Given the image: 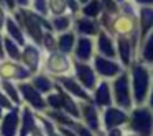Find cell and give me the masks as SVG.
<instances>
[{
  "label": "cell",
  "mask_w": 153,
  "mask_h": 136,
  "mask_svg": "<svg viewBox=\"0 0 153 136\" xmlns=\"http://www.w3.org/2000/svg\"><path fill=\"white\" fill-rule=\"evenodd\" d=\"M133 85H135L137 103H142L143 99L146 97V89H148V72H146L145 67H133Z\"/></svg>",
  "instance_id": "obj_1"
},
{
  "label": "cell",
  "mask_w": 153,
  "mask_h": 136,
  "mask_svg": "<svg viewBox=\"0 0 153 136\" xmlns=\"http://www.w3.org/2000/svg\"><path fill=\"white\" fill-rule=\"evenodd\" d=\"M132 128L138 133H143V135H148L152 131V115L148 110H137L133 115Z\"/></svg>",
  "instance_id": "obj_2"
},
{
  "label": "cell",
  "mask_w": 153,
  "mask_h": 136,
  "mask_svg": "<svg viewBox=\"0 0 153 136\" xmlns=\"http://www.w3.org/2000/svg\"><path fill=\"white\" fill-rule=\"evenodd\" d=\"M23 15H25V25H27L28 31H30V35H31V38H33V40H36V43H40V40L43 38L40 23H43L45 26H48V28H50V25H48L45 20L38 18L36 15L30 13V12H27V13H23ZM50 30H51V28H50Z\"/></svg>",
  "instance_id": "obj_3"
},
{
  "label": "cell",
  "mask_w": 153,
  "mask_h": 136,
  "mask_svg": "<svg viewBox=\"0 0 153 136\" xmlns=\"http://www.w3.org/2000/svg\"><path fill=\"white\" fill-rule=\"evenodd\" d=\"M115 95H117V102L122 107H130L128 85H127V77L125 76H122L119 80H115Z\"/></svg>",
  "instance_id": "obj_4"
},
{
  "label": "cell",
  "mask_w": 153,
  "mask_h": 136,
  "mask_svg": "<svg viewBox=\"0 0 153 136\" xmlns=\"http://www.w3.org/2000/svg\"><path fill=\"white\" fill-rule=\"evenodd\" d=\"M20 90L23 92V95L27 97V100H30V103H31L33 107H36V108H43V107H45L43 99H41L40 93H38L31 85H28V84H22V85H20Z\"/></svg>",
  "instance_id": "obj_5"
},
{
  "label": "cell",
  "mask_w": 153,
  "mask_h": 136,
  "mask_svg": "<svg viewBox=\"0 0 153 136\" xmlns=\"http://www.w3.org/2000/svg\"><path fill=\"white\" fill-rule=\"evenodd\" d=\"M0 74L4 77H20V79H23V77L28 76V72L23 69V67L17 66V64H4L2 66V69H0Z\"/></svg>",
  "instance_id": "obj_6"
},
{
  "label": "cell",
  "mask_w": 153,
  "mask_h": 136,
  "mask_svg": "<svg viewBox=\"0 0 153 136\" xmlns=\"http://www.w3.org/2000/svg\"><path fill=\"white\" fill-rule=\"evenodd\" d=\"M77 69V76H79V80L84 84L86 87H94V80H96V77H94V72L89 69V66H84V64H77L76 66Z\"/></svg>",
  "instance_id": "obj_7"
},
{
  "label": "cell",
  "mask_w": 153,
  "mask_h": 136,
  "mask_svg": "<svg viewBox=\"0 0 153 136\" xmlns=\"http://www.w3.org/2000/svg\"><path fill=\"white\" fill-rule=\"evenodd\" d=\"M127 121V116L123 115L120 110H115V108H109L105 113V125L109 128H114V126L120 125V123H125Z\"/></svg>",
  "instance_id": "obj_8"
},
{
  "label": "cell",
  "mask_w": 153,
  "mask_h": 136,
  "mask_svg": "<svg viewBox=\"0 0 153 136\" xmlns=\"http://www.w3.org/2000/svg\"><path fill=\"white\" fill-rule=\"evenodd\" d=\"M96 67L100 74H104V76H114V74L119 72V66H117V64L110 62V61H107V59H102V57H97L96 59Z\"/></svg>",
  "instance_id": "obj_9"
},
{
  "label": "cell",
  "mask_w": 153,
  "mask_h": 136,
  "mask_svg": "<svg viewBox=\"0 0 153 136\" xmlns=\"http://www.w3.org/2000/svg\"><path fill=\"white\" fill-rule=\"evenodd\" d=\"M17 123H18V116H17V112H12V113H8L7 116H5V121H4V125H2V133L4 135H13L15 133V129H17Z\"/></svg>",
  "instance_id": "obj_10"
},
{
  "label": "cell",
  "mask_w": 153,
  "mask_h": 136,
  "mask_svg": "<svg viewBox=\"0 0 153 136\" xmlns=\"http://www.w3.org/2000/svg\"><path fill=\"white\" fill-rule=\"evenodd\" d=\"M48 67H50L53 72H61V71H66L68 69V61L64 56L61 54H53L48 61Z\"/></svg>",
  "instance_id": "obj_11"
},
{
  "label": "cell",
  "mask_w": 153,
  "mask_h": 136,
  "mask_svg": "<svg viewBox=\"0 0 153 136\" xmlns=\"http://www.w3.org/2000/svg\"><path fill=\"white\" fill-rule=\"evenodd\" d=\"M38 59H40V53L35 49L33 46H27L23 53V61L30 69H36L38 67Z\"/></svg>",
  "instance_id": "obj_12"
},
{
  "label": "cell",
  "mask_w": 153,
  "mask_h": 136,
  "mask_svg": "<svg viewBox=\"0 0 153 136\" xmlns=\"http://www.w3.org/2000/svg\"><path fill=\"white\" fill-rule=\"evenodd\" d=\"M96 102L99 103V105H109L110 103V93H109L107 84L99 85V89H97V92H96Z\"/></svg>",
  "instance_id": "obj_13"
},
{
  "label": "cell",
  "mask_w": 153,
  "mask_h": 136,
  "mask_svg": "<svg viewBox=\"0 0 153 136\" xmlns=\"http://www.w3.org/2000/svg\"><path fill=\"white\" fill-rule=\"evenodd\" d=\"M84 116H86L87 125H89L92 129H97V126H99V121H97L96 110H94V107L91 105V103H89V105H86V107H84Z\"/></svg>",
  "instance_id": "obj_14"
},
{
  "label": "cell",
  "mask_w": 153,
  "mask_h": 136,
  "mask_svg": "<svg viewBox=\"0 0 153 136\" xmlns=\"http://www.w3.org/2000/svg\"><path fill=\"white\" fill-rule=\"evenodd\" d=\"M91 49H92V44H91L89 40H86V38L79 40V46H77V57H79V59H89Z\"/></svg>",
  "instance_id": "obj_15"
},
{
  "label": "cell",
  "mask_w": 153,
  "mask_h": 136,
  "mask_svg": "<svg viewBox=\"0 0 153 136\" xmlns=\"http://www.w3.org/2000/svg\"><path fill=\"white\" fill-rule=\"evenodd\" d=\"M61 80V82H63L64 84V85H66L68 87V89H69L71 90V92H73L74 93V95H77V97H81V99H87V93L86 92H84V90L82 89H81V87L79 85H77V84L76 82H74V80L73 79H68V77H66V79H59Z\"/></svg>",
  "instance_id": "obj_16"
},
{
  "label": "cell",
  "mask_w": 153,
  "mask_h": 136,
  "mask_svg": "<svg viewBox=\"0 0 153 136\" xmlns=\"http://www.w3.org/2000/svg\"><path fill=\"white\" fill-rule=\"evenodd\" d=\"M132 28H133V21L127 17H122L115 21V30L119 33H128V31H132Z\"/></svg>",
  "instance_id": "obj_17"
},
{
  "label": "cell",
  "mask_w": 153,
  "mask_h": 136,
  "mask_svg": "<svg viewBox=\"0 0 153 136\" xmlns=\"http://www.w3.org/2000/svg\"><path fill=\"white\" fill-rule=\"evenodd\" d=\"M99 49L102 51V54H105V56H114L112 43H110V40L104 33L99 36Z\"/></svg>",
  "instance_id": "obj_18"
},
{
  "label": "cell",
  "mask_w": 153,
  "mask_h": 136,
  "mask_svg": "<svg viewBox=\"0 0 153 136\" xmlns=\"http://www.w3.org/2000/svg\"><path fill=\"white\" fill-rule=\"evenodd\" d=\"M152 10L150 8H143L142 10V35H145L146 31L150 30V26H152Z\"/></svg>",
  "instance_id": "obj_19"
},
{
  "label": "cell",
  "mask_w": 153,
  "mask_h": 136,
  "mask_svg": "<svg viewBox=\"0 0 153 136\" xmlns=\"http://www.w3.org/2000/svg\"><path fill=\"white\" fill-rule=\"evenodd\" d=\"M119 49H120V56H122V61L125 64L130 62V44L127 40H119Z\"/></svg>",
  "instance_id": "obj_20"
},
{
  "label": "cell",
  "mask_w": 153,
  "mask_h": 136,
  "mask_svg": "<svg viewBox=\"0 0 153 136\" xmlns=\"http://www.w3.org/2000/svg\"><path fill=\"white\" fill-rule=\"evenodd\" d=\"M59 97H61V105H63L64 108H66L68 112L71 113V115H74V116H77V115H79V112H77L76 105L73 103V100H71L69 97H68V95H63V93H61Z\"/></svg>",
  "instance_id": "obj_21"
},
{
  "label": "cell",
  "mask_w": 153,
  "mask_h": 136,
  "mask_svg": "<svg viewBox=\"0 0 153 136\" xmlns=\"http://www.w3.org/2000/svg\"><path fill=\"white\" fill-rule=\"evenodd\" d=\"M7 30H8V33H10L12 36L18 41V43L23 44V36H22V33H20V28L15 25V21H12V20L7 21Z\"/></svg>",
  "instance_id": "obj_22"
},
{
  "label": "cell",
  "mask_w": 153,
  "mask_h": 136,
  "mask_svg": "<svg viewBox=\"0 0 153 136\" xmlns=\"http://www.w3.org/2000/svg\"><path fill=\"white\" fill-rule=\"evenodd\" d=\"M73 41H74L73 35H64V36H61L59 38V48H61V51H63V53H69L71 48H73Z\"/></svg>",
  "instance_id": "obj_23"
},
{
  "label": "cell",
  "mask_w": 153,
  "mask_h": 136,
  "mask_svg": "<svg viewBox=\"0 0 153 136\" xmlns=\"http://www.w3.org/2000/svg\"><path fill=\"white\" fill-rule=\"evenodd\" d=\"M5 48H7V53L10 54V57H13V59H20V53H18L17 46H15V43L10 40V38L5 40Z\"/></svg>",
  "instance_id": "obj_24"
},
{
  "label": "cell",
  "mask_w": 153,
  "mask_h": 136,
  "mask_svg": "<svg viewBox=\"0 0 153 136\" xmlns=\"http://www.w3.org/2000/svg\"><path fill=\"white\" fill-rule=\"evenodd\" d=\"M33 116L28 110H25V120H23V129H22V135H27L30 129H33Z\"/></svg>",
  "instance_id": "obj_25"
},
{
  "label": "cell",
  "mask_w": 153,
  "mask_h": 136,
  "mask_svg": "<svg viewBox=\"0 0 153 136\" xmlns=\"http://www.w3.org/2000/svg\"><path fill=\"white\" fill-rule=\"evenodd\" d=\"M99 13V0H92L86 8H84V15L87 17H96Z\"/></svg>",
  "instance_id": "obj_26"
},
{
  "label": "cell",
  "mask_w": 153,
  "mask_h": 136,
  "mask_svg": "<svg viewBox=\"0 0 153 136\" xmlns=\"http://www.w3.org/2000/svg\"><path fill=\"white\" fill-rule=\"evenodd\" d=\"M35 85H36L40 90H45V92L51 89V82L46 79V77H36V79H35Z\"/></svg>",
  "instance_id": "obj_27"
},
{
  "label": "cell",
  "mask_w": 153,
  "mask_h": 136,
  "mask_svg": "<svg viewBox=\"0 0 153 136\" xmlns=\"http://www.w3.org/2000/svg\"><path fill=\"white\" fill-rule=\"evenodd\" d=\"M79 31L81 33H94V31H96V28H94V25L91 23V21H87V20H81L79 23Z\"/></svg>",
  "instance_id": "obj_28"
},
{
  "label": "cell",
  "mask_w": 153,
  "mask_h": 136,
  "mask_svg": "<svg viewBox=\"0 0 153 136\" xmlns=\"http://www.w3.org/2000/svg\"><path fill=\"white\" fill-rule=\"evenodd\" d=\"M50 7L54 13H63L64 10V0H50Z\"/></svg>",
  "instance_id": "obj_29"
},
{
  "label": "cell",
  "mask_w": 153,
  "mask_h": 136,
  "mask_svg": "<svg viewBox=\"0 0 153 136\" xmlns=\"http://www.w3.org/2000/svg\"><path fill=\"white\" fill-rule=\"evenodd\" d=\"M4 89H5V92H7L8 95L12 97V100H13L15 103H18V95H17V90H15V87L12 85V84H8V82H4Z\"/></svg>",
  "instance_id": "obj_30"
},
{
  "label": "cell",
  "mask_w": 153,
  "mask_h": 136,
  "mask_svg": "<svg viewBox=\"0 0 153 136\" xmlns=\"http://www.w3.org/2000/svg\"><path fill=\"white\" fill-rule=\"evenodd\" d=\"M145 59L146 61H152V54H153V38H148V43L145 46Z\"/></svg>",
  "instance_id": "obj_31"
},
{
  "label": "cell",
  "mask_w": 153,
  "mask_h": 136,
  "mask_svg": "<svg viewBox=\"0 0 153 136\" xmlns=\"http://www.w3.org/2000/svg\"><path fill=\"white\" fill-rule=\"evenodd\" d=\"M68 25H69V20H68V18H56V20H54L56 30H66Z\"/></svg>",
  "instance_id": "obj_32"
},
{
  "label": "cell",
  "mask_w": 153,
  "mask_h": 136,
  "mask_svg": "<svg viewBox=\"0 0 153 136\" xmlns=\"http://www.w3.org/2000/svg\"><path fill=\"white\" fill-rule=\"evenodd\" d=\"M48 102H50V105H53L54 108H59L61 107V97L59 95H51L50 99H48Z\"/></svg>",
  "instance_id": "obj_33"
},
{
  "label": "cell",
  "mask_w": 153,
  "mask_h": 136,
  "mask_svg": "<svg viewBox=\"0 0 153 136\" xmlns=\"http://www.w3.org/2000/svg\"><path fill=\"white\" fill-rule=\"evenodd\" d=\"M35 8H36L38 12H41V13H45V12H46V5H45V0H35Z\"/></svg>",
  "instance_id": "obj_34"
},
{
  "label": "cell",
  "mask_w": 153,
  "mask_h": 136,
  "mask_svg": "<svg viewBox=\"0 0 153 136\" xmlns=\"http://www.w3.org/2000/svg\"><path fill=\"white\" fill-rule=\"evenodd\" d=\"M51 116L58 118V121H61V123H66V125H73V123L69 121V118H66L64 115H59V113H51Z\"/></svg>",
  "instance_id": "obj_35"
},
{
  "label": "cell",
  "mask_w": 153,
  "mask_h": 136,
  "mask_svg": "<svg viewBox=\"0 0 153 136\" xmlns=\"http://www.w3.org/2000/svg\"><path fill=\"white\" fill-rule=\"evenodd\" d=\"M45 44H46L48 49H53V48H54V43H53V38H51V35H48V36L45 38Z\"/></svg>",
  "instance_id": "obj_36"
},
{
  "label": "cell",
  "mask_w": 153,
  "mask_h": 136,
  "mask_svg": "<svg viewBox=\"0 0 153 136\" xmlns=\"http://www.w3.org/2000/svg\"><path fill=\"white\" fill-rule=\"evenodd\" d=\"M0 107H5V108H10V102H8L7 99H5L2 93H0Z\"/></svg>",
  "instance_id": "obj_37"
},
{
  "label": "cell",
  "mask_w": 153,
  "mask_h": 136,
  "mask_svg": "<svg viewBox=\"0 0 153 136\" xmlns=\"http://www.w3.org/2000/svg\"><path fill=\"white\" fill-rule=\"evenodd\" d=\"M102 2L107 5V7H109V10H110V12H115V8H117V7L112 4V0H102Z\"/></svg>",
  "instance_id": "obj_38"
},
{
  "label": "cell",
  "mask_w": 153,
  "mask_h": 136,
  "mask_svg": "<svg viewBox=\"0 0 153 136\" xmlns=\"http://www.w3.org/2000/svg\"><path fill=\"white\" fill-rule=\"evenodd\" d=\"M41 121H43V123H45V126H46V129H48V133H50V135H51V133H53V126H51V125H50V123H48V121H46V120H43V118H41Z\"/></svg>",
  "instance_id": "obj_39"
},
{
  "label": "cell",
  "mask_w": 153,
  "mask_h": 136,
  "mask_svg": "<svg viewBox=\"0 0 153 136\" xmlns=\"http://www.w3.org/2000/svg\"><path fill=\"white\" fill-rule=\"evenodd\" d=\"M68 2H69V7L73 8V10H76V8H77V5H76V2H74V0H68Z\"/></svg>",
  "instance_id": "obj_40"
},
{
  "label": "cell",
  "mask_w": 153,
  "mask_h": 136,
  "mask_svg": "<svg viewBox=\"0 0 153 136\" xmlns=\"http://www.w3.org/2000/svg\"><path fill=\"white\" fill-rule=\"evenodd\" d=\"M5 2H7V5H8L10 8H13V5H15V2H13V0H5Z\"/></svg>",
  "instance_id": "obj_41"
},
{
  "label": "cell",
  "mask_w": 153,
  "mask_h": 136,
  "mask_svg": "<svg viewBox=\"0 0 153 136\" xmlns=\"http://www.w3.org/2000/svg\"><path fill=\"white\" fill-rule=\"evenodd\" d=\"M2 23H4V12L0 8V26H2Z\"/></svg>",
  "instance_id": "obj_42"
},
{
  "label": "cell",
  "mask_w": 153,
  "mask_h": 136,
  "mask_svg": "<svg viewBox=\"0 0 153 136\" xmlns=\"http://www.w3.org/2000/svg\"><path fill=\"white\" fill-rule=\"evenodd\" d=\"M138 2H140V4H152L153 0H138Z\"/></svg>",
  "instance_id": "obj_43"
},
{
  "label": "cell",
  "mask_w": 153,
  "mask_h": 136,
  "mask_svg": "<svg viewBox=\"0 0 153 136\" xmlns=\"http://www.w3.org/2000/svg\"><path fill=\"white\" fill-rule=\"evenodd\" d=\"M0 56H4V49H2V38H0Z\"/></svg>",
  "instance_id": "obj_44"
},
{
  "label": "cell",
  "mask_w": 153,
  "mask_h": 136,
  "mask_svg": "<svg viewBox=\"0 0 153 136\" xmlns=\"http://www.w3.org/2000/svg\"><path fill=\"white\" fill-rule=\"evenodd\" d=\"M110 135H120V131H119V129H112V131H110Z\"/></svg>",
  "instance_id": "obj_45"
},
{
  "label": "cell",
  "mask_w": 153,
  "mask_h": 136,
  "mask_svg": "<svg viewBox=\"0 0 153 136\" xmlns=\"http://www.w3.org/2000/svg\"><path fill=\"white\" fill-rule=\"evenodd\" d=\"M18 4H22V5H27V4H28V0H18Z\"/></svg>",
  "instance_id": "obj_46"
},
{
  "label": "cell",
  "mask_w": 153,
  "mask_h": 136,
  "mask_svg": "<svg viewBox=\"0 0 153 136\" xmlns=\"http://www.w3.org/2000/svg\"><path fill=\"white\" fill-rule=\"evenodd\" d=\"M81 2H87V0H81Z\"/></svg>",
  "instance_id": "obj_47"
},
{
  "label": "cell",
  "mask_w": 153,
  "mask_h": 136,
  "mask_svg": "<svg viewBox=\"0 0 153 136\" xmlns=\"http://www.w3.org/2000/svg\"><path fill=\"white\" fill-rule=\"evenodd\" d=\"M0 116H2V110H0Z\"/></svg>",
  "instance_id": "obj_48"
}]
</instances>
